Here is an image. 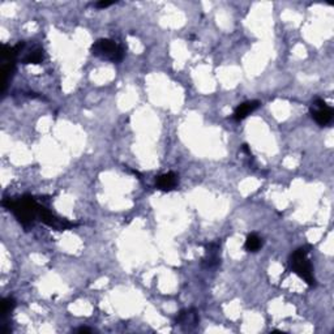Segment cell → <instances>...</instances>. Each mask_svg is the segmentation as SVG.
Returning <instances> with one entry per match:
<instances>
[{
	"instance_id": "6da1fadb",
	"label": "cell",
	"mask_w": 334,
	"mask_h": 334,
	"mask_svg": "<svg viewBox=\"0 0 334 334\" xmlns=\"http://www.w3.org/2000/svg\"><path fill=\"white\" fill-rule=\"evenodd\" d=\"M3 207L10 210L14 214V217L17 218L18 222L24 226L33 223L39 210V207L31 196H22L20 199H5L3 200Z\"/></svg>"
},
{
	"instance_id": "7a4b0ae2",
	"label": "cell",
	"mask_w": 334,
	"mask_h": 334,
	"mask_svg": "<svg viewBox=\"0 0 334 334\" xmlns=\"http://www.w3.org/2000/svg\"><path fill=\"white\" fill-rule=\"evenodd\" d=\"M310 245L307 247H300L294 252L291 257H290V264L291 268L294 269V272L303 278L310 286H316V279L314 277V269L311 265L310 260L307 258V255L310 252Z\"/></svg>"
},
{
	"instance_id": "3957f363",
	"label": "cell",
	"mask_w": 334,
	"mask_h": 334,
	"mask_svg": "<svg viewBox=\"0 0 334 334\" xmlns=\"http://www.w3.org/2000/svg\"><path fill=\"white\" fill-rule=\"evenodd\" d=\"M92 54L106 60L117 63L124 58V50L111 39H98L92 46Z\"/></svg>"
},
{
	"instance_id": "277c9868",
	"label": "cell",
	"mask_w": 334,
	"mask_h": 334,
	"mask_svg": "<svg viewBox=\"0 0 334 334\" xmlns=\"http://www.w3.org/2000/svg\"><path fill=\"white\" fill-rule=\"evenodd\" d=\"M314 106L315 109H312L311 112H312V116H314L317 124L327 125L328 123H331L332 119H333V109L328 106L320 98H317L315 101Z\"/></svg>"
},
{
	"instance_id": "5b68a950",
	"label": "cell",
	"mask_w": 334,
	"mask_h": 334,
	"mask_svg": "<svg viewBox=\"0 0 334 334\" xmlns=\"http://www.w3.org/2000/svg\"><path fill=\"white\" fill-rule=\"evenodd\" d=\"M38 214H39V218H41V221L43 222V223L47 224V226H50V227H52V228H56V230H59V231L67 230V228L72 227L73 226V224L71 223V222H68V221L60 220V218L55 217V216H54L51 212H48L46 208L39 207Z\"/></svg>"
},
{
	"instance_id": "8992f818",
	"label": "cell",
	"mask_w": 334,
	"mask_h": 334,
	"mask_svg": "<svg viewBox=\"0 0 334 334\" xmlns=\"http://www.w3.org/2000/svg\"><path fill=\"white\" fill-rule=\"evenodd\" d=\"M258 106H260V102H258V101H248V102H244V104L239 105L234 112V119L238 121L243 120V119H245L251 112L257 110Z\"/></svg>"
},
{
	"instance_id": "52a82bcc",
	"label": "cell",
	"mask_w": 334,
	"mask_h": 334,
	"mask_svg": "<svg viewBox=\"0 0 334 334\" xmlns=\"http://www.w3.org/2000/svg\"><path fill=\"white\" fill-rule=\"evenodd\" d=\"M155 184H157L159 190L171 191L178 184V178H176L174 172H167V174H163V175L158 176L157 180H155Z\"/></svg>"
},
{
	"instance_id": "ba28073f",
	"label": "cell",
	"mask_w": 334,
	"mask_h": 334,
	"mask_svg": "<svg viewBox=\"0 0 334 334\" xmlns=\"http://www.w3.org/2000/svg\"><path fill=\"white\" fill-rule=\"evenodd\" d=\"M176 323L182 327H187L190 329L191 327H196L199 324V316H197V312L195 310L190 311H183L180 312L179 317L176 319Z\"/></svg>"
},
{
	"instance_id": "9c48e42d",
	"label": "cell",
	"mask_w": 334,
	"mask_h": 334,
	"mask_svg": "<svg viewBox=\"0 0 334 334\" xmlns=\"http://www.w3.org/2000/svg\"><path fill=\"white\" fill-rule=\"evenodd\" d=\"M262 241L261 239L258 238L256 234H251L247 236L244 243V248L247 249L248 252H257L258 249L261 248Z\"/></svg>"
},
{
	"instance_id": "30bf717a",
	"label": "cell",
	"mask_w": 334,
	"mask_h": 334,
	"mask_svg": "<svg viewBox=\"0 0 334 334\" xmlns=\"http://www.w3.org/2000/svg\"><path fill=\"white\" fill-rule=\"evenodd\" d=\"M17 54L18 51L16 47H10V46L4 45L3 48H1V58H3L4 60H7L8 63L13 62Z\"/></svg>"
},
{
	"instance_id": "8fae6325",
	"label": "cell",
	"mask_w": 334,
	"mask_h": 334,
	"mask_svg": "<svg viewBox=\"0 0 334 334\" xmlns=\"http://www.w3.org/2000/svg\"><path fill=\"white\" fill-rule=\"evenodd\" d=\"M43 59V51L42 50H35V51L30 52L26 58H25V63L26 64H39Z\"/></svg>"
},
{
	"instance_id": "7c38bea8",
	"label": "cell",
	"mask_w": 334,
	"mask_h": 334,
	"mask_svg": "<svg viewBox=\"0 0 334 334\" xmlns=\"http://www.w3.org/2000/svg\"><path fill=\"white\" fill-rule=\"evenodd\" d=\"M14 306H16V302H14L13 298H5V299H3V302H1V316L5 317L8 314H10L12 310L14 308Z\"/></svg>"
},
{
	"instance_id": "4fadbf2b",
	"label": "cell",
	"mask_w": 334,
	"mask_h": 334,
	"mask_svg": "<svg viewBox=\"0 0 334 334\" xmlns=\"http://www.w3.org/2000/svg\"><path fill=\"white\" fill-rule=\"evenodd\" d=\"M112 4H114V1H100V3H96L94 5H96L97 8H106L112 5Z\"/></svg>"
},
{
	"instance_id": "5bb4252c",
	"label": "cell",
	"mask_w": 334,
	"mask_h": 334,
	"mask_svg": "<svg viewBox=\"0 0 334 334\" xmlns=\"http://www.w3.org/2000/svg\"><path fill=\"white\" fill-rule=\"evenodd\" d=\"M77 332H79V333H90V329H88V328H79V329H77Z\"/></svg>"
}]
</instances>
